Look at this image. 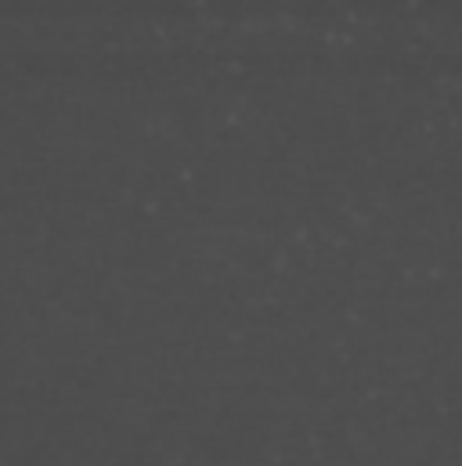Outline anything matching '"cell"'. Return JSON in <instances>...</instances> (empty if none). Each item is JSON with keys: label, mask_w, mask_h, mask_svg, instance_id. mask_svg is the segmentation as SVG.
Instances as JSON below:
<instances>
[]
</instances>
